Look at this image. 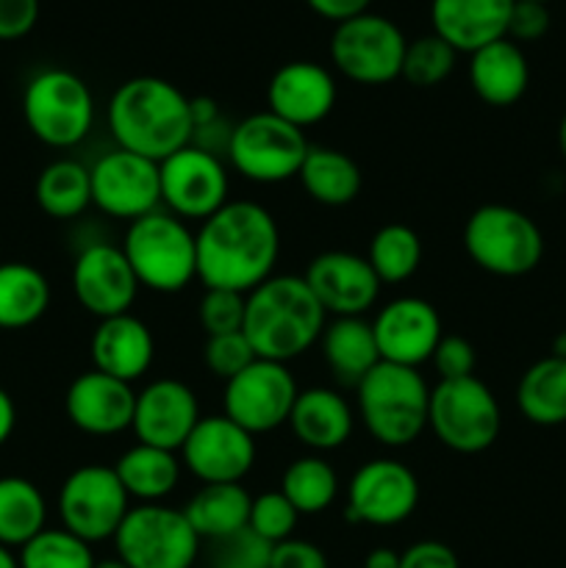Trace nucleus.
Wrapping results in <instances>:
<instances>
[{
	"mask_svg": "<svg viewBox=\"0 0 566 568\" xmlns=\"http://www.w3.org/2000/svg\"><path fill=\"white\" fill-rule=\"evenodd\" d=\"M131 510L114 466L87 464L72 471L59 491L61 527L87 544L109 541Z\"/></svg>",
	"mask_w": 566,
	"mask_h": 568,
	"instance_id": "f8f14e48",
	"label": "nucleus"
},
{
	"mask_svg": "<svg viewBox=\"0 0 566 568\" xmlns=\"http://www.w3.org/2000/svg\"><path fill=\"white\" fill-rule=\"evenodd\" d=\"M17 427V408H14V399L9 397L6 388H0V447L11 438Z\"/></svg>",
	"mask_w": 566,
	"mask_h": 568,
	"instance_id": "603ef678",
	"label": "nucleus"
},
{
	"mask_svg": "<svg viewBox=\"0 0 566 568\" xmlns=\"http://www.w3.org/2000/svg\"><path fill=\"white\" fill-rule=\"evenodd\" d=\"M139 288L142 286L117 244H87L72 264V294L81 308L98 320L128 314Z\"/></svg>",
	"mask_w": 566,
	"mask_h": 568,
	"instance_id": "a211bd4d",
	"label": "nucleus"
},
{
	"mask_svg": "<svg viewBox=\"0 0 566 568\" xmlns=\"http://www.w3.org/2000/svg\"><path fill=\"white\" fill-rule=\"evenodd\" d=\"M50 283L26 261L0 264V331H22L48 314Z\"/></svg>",
	"mask_w": 566,
	"mask_h": 568,
	"instance_id": "2f4dec72",
	"label": "nucleus"
},
{
	"mask_svg": "<svg viewBox=\"0 0 566 568\" xmlns=\"http://www.w3.org/2000/svg\"><path fill=\"white\" fill-rule=\"evenodd\" d=\"M94 568H128L122 564L120 558H111V560H100V564H94Z\"/></svg>",
	"mask_w": 566,
	"mask_h": 568,
	"instance_id": "13d9d810",
	"label": "nucleus"
},
{
	"mask_svg": "<svg viewBox=\"0 0 566 568\" xmlns=\"http://www.w3.org/2000/svg\"><path fill=\"white\" fill-rule=\"evenodd\" d=\"M272 547L275 544L255 536L250 527L233 536L211 541V566L216 568H270Z\"/></svg>",
	"mask_w": 566,
	"mask_h": 568,
	"instance_id": "a19ab883",
	"label": "nucleus"
},
{
	"mask_svg": "<svg viewBox=\"0 0 566 568\" xmlns=\"http://www.w3.org/2000/svg\"><path fill=\"white\" fill-rule=\"evenodd\" d=\"M366 261H370L372 272H375L383 286L405 283L408 277L416 275L422 264L420 233L411 225H403V222H388V225L377 227L375 236L370 239Z\"/></svg>",
	"mask_w": 566,
	"mask_h": 568,
	"instance_id": "c9c22d12",
	"label": "nucleus"
},
{
	"mask_svg": "<svg viewBox=\"0 0 566 568\" xmlns=\"http://www.w3.org/2000/svg\"><path fill=\"white\" fill-rule=\"evenodd\" d=\"M530 3H544V6H547V3H549V0H530Z\"/></svg>",
	"mask_w": 566,
	"mask_h": 568,
	"instance_id": "bf43d9fd",
	"label": "nucleus"
},
{
	"mask_svg": "<svg viewBox=\"0 0 566 568\" xmlns=\"http://www.w3.org/2000/svg\"><path fill=\"white\" fill-rule=\"evenodd\" d=\"M427 427L447 449L458 455H481L499 438L503 414L492 388L483 381H438L431 388Z\"/></svg>",
	"mask_w": 566,
	"mask_h": 568,
	"instance_id": "6e6552de",
	"label": "nucleus"
},
{
	"mask_svg": "<svg viewBox=\"0 0 566 568\" xmlns=\"http://www.w3.org/2000/svg\"><path fill=\"white\" fill-rule=\"evenodd\" d=\"M194 568H216V566H211V564H209V566H194Z\"/></svg>",
	"mask_w": 566,
	"mask_h": 568,
	"instance_id": "052dcab7",
	"label": "nucleus"
},
{
	"mask_svg": "<svg viewBox=\"0 0 566 568\" xmlns=\"http://www.w3.org/2000/svg\"><path fill=\"white\" fill-rule=\"evenodd\" d=\"M48 525V503L37 483L26 477H0V544L22 549Z\"/></svg>",
	"mask_w": 566,
	"mask_h": 568,
	"instance_id": "72a5a7b5",
	"label": "nucleus"
},
{
	"mask_svg": "<svg viewBox=\"0 0 566 568\" xmlns=\"http://www.w3.org/2000/svg\"><path fill=\"white\" fill-rule=\"evenodd\" d=\"M37 203L53 220H75L92 205L89 166L75 159H59L37 178Z\"/></svg>",
	"mask_w": 566,
	"mask_h": 568,
	"instance_id": "f704fd0d",
	"label": "nucleus"
},
{
	"mask_svg": "<svg viewBox=\"0 0 566 568\" xmlns=\"http://www.w3.org/2000/svg\"><path fill=\"white\" fill-rule=\"evenodd\" d=\"M286 425L292 427L294 438L305 449L322 455L333 453L350 442L355 419L342 394L325 386H314L297 394Z\"/></svg>",
	"mask_w": 566,
	"mask_h": 568,
	"instance_id": "a878e982",
	"label": "nucleus"
},
{
	"mask_svg": "<svg viewBox=\"0 0 566 568\" xmlns=\"http://www.w3.org/2000/svg\"><path fill=\"white\" fill-rule=\"evenodd\" d=\"M433 366L438 372V381H461V377L475 375L477 355L475 347L464 336H442L436 353H433Z\"/></svg>",
	"mask_w": 566,
	"mask_h": 568,
	"instance_id": "c03bdc74",
	"label": "nucleus"
},
{
	"mask_svg": "<svg viewBox=\"0 0 566 568\" xmlns=\"http://www.w3.org/2000/svg\"><path fill=\"white\" fill-rule=\"evenodd\" d=\"M303 277L316 303L331 316H364L377 303L383 288L366 255L347 253V250L320 253Z\"/></svg>",
	"mask_w": 566,
	"mask_h": 568,
	"instance_id": "aec40b11",
	"label": "nucleus"
},
{
	"mask_svg": "<svg viewBox=\"0 0 566 568\" xmlns=\"http://www.w3.org/2000/svg\"><path fill=\"white\" fill-rule=\"evenodd\" d=\"M297 519L300 514L281 491H266L261 497H253L247 527L255 536L264 538V541L281 544L286 538H294Z\"/></svg>",
	"mask_w": 566,
	"mask_h": 568,
	"instance_id": "ea45409f",
	"label": "nucleus"
},
{
	"mask_svg": "<svg viewBox=\"0 0 566 568\" xmlns=\"http://www.w3.org/2000/svg\"><path fill=\"white\" fill-rule=\"evenodd\" d=\"M120 247L139 286L155 294H178L198 277L192 227L164 209L128 222Z\"/></svg>",
	"mask_w": 566,
	"mask_h": 568,
	"instance_id": "39448f33",
	"label": "nucleus"
},
{
	"mask_svg": "<svg viewBox=\"0 0 566 568\" xmlns=\"http://www.w3.org/2000/svg\"><path fill=\"white\" fill-rule=\"evenodd\" d=\"M0 568H20V560H17V555L11 552L9 547H3V544H0Z\"/></svg>",
	"mask_w": 566,
	"mask_h": 568,
	"instance_id": "5fc2aeb1",
	"label": "nucleus"
},
{
	"mask_svg": "<svg viewBox=\"0 0 566 568\" xmlns=\"http://www.w3.org/2000/svg\"><path fill=\"white\" fill-rule=\"evenodd\" d=\"M117 558L128 568H194L200 538L186 514L164 503L137 505L128 510L120 530L111 538Z\"/></svg>",
	"mask_w": 566,
	"mask_h": 568,
	"instance_id": "1a4fd4ad",
	"label": "nucleus"
},
{
	"mask_svg": "<svg viewBox=\"0 0 566 568\" xmlns=\"http://www.w3.org/2000/svg\"><path fill=\"white\" fill-rule=\"evenodd\" d=\"M181 469L183 464L178 453L148 447V444H133L114 464V471L128 497L139 499L142 505L161 503V499L170 497L181 483Z\"/></svg>",
	"mask_w": 566,
	"mask_h": 568,
	"instance_id": "c85d7f7f",
	"label": "nucleus"
},
{
	"mask_svg": "<svg viewBox=\"0 0 566 568\" xmlns=\"http://www.w3.org/2000/svg\"><path fill=\"white\" fill-rule=\"evenodd\" d=\"M281 494L300 516H316L333 505L338 494V475L322 455H303L286 466Z\"/></svg>",
	"mask_w": 566,
	"mask_h": 568,
	"instance_id": "e433bc0d",
	"label": "nucleus"
},
{
	"mask_svg": "<svg viewBox=\"0 0 566 568\" xmlns=\"http://www.w3.org/2000/svg\"><path fill=\"white\" fill-rule=\"evenodd\" d=\"M400 568H461V564L447 544L416 541L400 552Z\"/></svg>",
	"mask_w": 566,
	"mask_h": 568,
	"instance_id": "09e8293b",
	"label": "nucleus"
},
{
	"mask_svg": "<svg viewBox=\"0 0 566 568\" xmlns=\"http://www.w3.org/2000/svg\"><path fill=\"white\" fill-rule=\"evenodd\" d=\"M198 281L205 288L250 294L272 277L281 255V231L270 211L253 200H228L200 222Z\"/></svg>",
	"mask_w": 566,
	"mask_h": 568,
	"instance_id": "f257e3e1",
	"label": "nucleus"
},
{
	"mask_svg": "<svg viewBox=\"0 0 566 568\" xmlns=\"http://www.w3.org/2000/svg\"><path fill=\"white\" fill-rule=\"evenodd\" d=\"M325 325V308L300 275L266 277L244 300L242 333L255 358L289 364L320 342Z\"/></svg>",
	"mask_w": 566,
	"mask_h": 568,
	"instance_id": "7ed1b4c3",
	"label": "nucleus"
},
{
	"mask_svg": "<svg viewBox=\"0 0 566 568\" xmlns=\"http://www.w3.org/2000/svg\"><path fill=\"white\" fill-rule=\"evenodd\" d=\"M181 464L203 486L242 483L255 464V436L220 416H200L181 447Z\"/></svg>",
	"mask_w": 566,
	"mask_h": 568,
	"instance_id": "f3484780",
	"label": "nucleus"
},
{
	"mask_svg": "<svg viewBox=\"0 0 566 568\" xmlns=\"http://www.w3.org/2000/svg\"><path fill=\"white\" fill-rule=\"evenodd\" d=\"M22 116L48 148H75L94 125V98L81 75L61 67L37 72L22 92Z\"/></svg>",
	"mask_w": 566,
	"mask_h": 568,
	"instance_id": "0eeeda50",
	"label": "nucleus"
},
{
	"mask_svg": "<svg viewBox=\"0 0 566 568\" xmlns=\"http://www.w3.org/2000/svg\"><path fill=\"white\" fill-rule=\"evenodd\" d=\"M464 250L472 264L488 275L522 277L542 264L544 236L525 211L488 203L466 220Z\"/></svg>",
	"mask_w": 566,
	"mask_h": 568,
	"instance_id": "423d86ee",
	"label": "nucleus"
},
{
	"mask_svg": "<svg viewBox=\"0 0 566 568\" xmlns=\"http://www.w3.org/2000/svg\"><path fill=\"white\" fill-rule=\"evenodd\" d=\"M137 392L131 383L89 369L70 383L64 397L67 419L87 436H120L131 430Z\"/></svg>",
	"mask_w": 566,
	"mask_h": 568,
	"instance_id": "4be33fe9",
	"label": "nucleus"
},
{
	"mask_svg": "<svg viewBox=\"0 0 566 568\" xmlns=\"http://www.w3.org/2000/svg\"><path fill=\"white\" fill-rule=\"evenodd\" d=\"M244 300L247 294L228 292V288H205L200 300V325L209 336L239 333L244 325Z\"/></svg>",
	"mask_w": 566,
	"mask_h": 568,
	"instance_id": "79ce46f5",
	"label": "nucleus"
},
{
	"mask_svg": "<svg viewBox=\"0 0 566 568\" xmlns=\"http://www.w3.org/2000/svg\"><path fill=\"white\" fill-rule=\"evenodd\" d=\"M420 505V480L394 458H375L358 466L347 488L344 519L353 525H403Z\"/></svg>",
	"mask_w": 566,
	"mask_h": 568,
	"instance_id": "2eb2a0df",
	"label": "nucleus"
},
{
	"mask_svg": "<svg viewBox=\"0 0 566 568\" xmlns=\"http://www.w3.org/2000/svg\"><path fill=\"white\" fill-rule=\"evenodd\" d=\"M553 355H555V358H564V361H566V331L560 333V336H555V342H553Z\"/></svg>",
	"mask_w": 566,
	"mask_h": 568,
	"instance_id": "6e6d98bb",
	"label": "nucleus"
},
{
	"mask_svg": "<svg viewBox=\"0 0 566 568\" xmlns=\"http://www.w3.org/2000/svg\"><path fill=\"white\" fill-rule=\"evenodd\" d=\"M297 181L303 183L305 194L314 203L327 205V209L350 205L364 186L358 164L336 148H309Z\"/></svg>",
	"mask_w": 566,
	"mask_h": 568,
	"instance_id": "7c9ffc66",
	"label": "nucleus"
},
{
	"mask_svg": "<svg viewBox=\"0 0 566 568\" xmlns=\"http://www.w3.org/2000/svg\"><path fill=\"white\" fill-rule=\"evenodd\" d=\"M161 205L178 220H209L228 203L231 181L220 155L186 144L159 164Z\"/></svg>",
	"mask_w": 566,
	"mask_h": 568,
	"instance_id": "4468645a",
	"label": "nucleus"
},
{
	"mask_svg": "<svg viewBox=\"0 0 566 568\" xmlns=\"http://www.w3.org/2000/svg\"><path fill=\"white\" fill-rule=\"evenodd\" d=\"M372 333L381 361L408 369L431 361L444 336L442 316L422 297H397L383 305L372 320Z\"/></svg>",
	"mask_w": 566,
	"mask_h": 568,
	"instance_id": "6ab92c4d",
	"label": "nucleus"
},
{
	"mask_svg": "<svg viewBox=\"0 0 566 568\" xmlns=\"http://www.w3.org/2000/svg\"><path fill=\"white\" fill-rule=\"evenodd\" d=\"M203 358L211 375L228 383L231 377H236L239 372L247 369V366L253 364L255 353L253 347H250L247 336L239 331V333H222V336H209V342H205V349H203Z\"/></svg>",
	"mask_w": 566,
	"mask_h": 568,
	"instance_id": "37998d69",
	"label": "nucleus"
},
{
	"mask_svg": "<svg viewBox=\"0 0 566 568\" xmlns=\"http://www.w3.org/2000/svg\"><path fill=\"white\" fill-rule=\"evenodd\" d=\"M305 3H309V9L314 11V14H320L322 20H331L338 26V22L366 14L372 0H305Z\"/></svg>",
	"mask_w": 566,
	"mask_h": 568,
	"instance_id": "8fccbe9b",
	"label": "nucleus"
},
{
	"mask_svg": "<svg viewBox=\"0 0 566 568\" xmlns=\"http://www.w3.org/2000/svg\"><path fill=\"white\" fill-rule=\"evenodd\" d=\"M336 105V78L316 61H289L266 87V111L289 125L305 128L325 120Z\"/></svg>",
	"mask_w": 566,
	"mask_h": 568,
	"instance_id": "5701e85b",
	"label": "nucleus"
},
{
	"mask_svg": "<svg viewBox=\"0 0 566 568\" xmlns=\"http://www.w3.org/2000/svg\"><path fill=\"white\" fill-rule=\"evenodd\" d=\"M309 148L305 131L289 125L272 111H259L233 125L225 155L244 181L272 186L300 175Z\"/></svg>",
	"mask_w": 566,
	"mask_h": 568,
	"instance_id": "9d476101",
	"label": "nucleus"
},
{
	"mask_svg": "<svg viewBox=\"0 0 566 568\" xmlns=\"http://www.w3.org/2000/svg\"><path fill=\"white\" fill-rule=\"evenodd\" d=\"M92 205L114 220H142L161 209L159 164L137 153L114 148L89 166Z\"/></svg>",
	"mask_w": 566,
	"mask_h": 568,
	"instance_id": "dca6fc26",
	"label": "nucleus"
},
{
	"mask_svg": "<svg viewBox=\"0 0 566 568\" xmlns=\"http://www.w3.org/2000/svg\"><path fill=\"white\" fill-rule=\"evenodd\" d=\"M405 44L408 39L388 17L366 11L338 22L331 37V61L353 83L383 87L403 72Z\"/></svg>",
	"mask_w": 566,
	"mask_h": 568,
	"instance_id": "9b49d317",
	"label": "nucleus"
},
{
	"mask_svg": "<svg viewBox=\"0 0 566 568\" xmlns=\"http://www.w3.org/2000/svg\"><path fill=\"white\" fill-rule=\"evenodd\" d=\"M455 59H458V50L453 44H447L436 33H425V37L405 44V59L400 78H405L411 87L420 89L438 87L455 70Z\"/></svg>",
	"mask_w": 566,
	"mask_h": 568,
	"instance_id": "58836bf2",
	"label": "nucleus"
},
{
	"mask_svg": "<svg viewBox=\"0 0 566 568\" xmlns=\"http://www.w3.org/2000/svg\"><path fill=\"white\" fill-rule=\"evenodd\" d=\"M300 388L286 364L255 358L225 383L222 414L250 436H264L286 425Z\"/></svg>",
	"mask_w": 566,
	"mask_h": 568,
	"instance_id": "ddd939ff",
	"label": "nucleus"
},
{
	"mask_svg": "<svg viewBox=\"0 0 566 568\" xmlns=\"http://www.w3.org/2000/svg\"><path fill=\"white\" fill-rule=\"evenodd\" d=\"M516 0H431V26L436 37L458 53H475L508 37Z\"/></svg>",
	"mask_w": 566,
	"mask_h": 568,
	"instance_id": "b1692460",
	"label": "nucleus"
},
{
	"mask_svg": "<svg viewBox=\"0 0 566 568\" xmlns=\"http://www.w3.org/2000/svg\"><path fill=\"white\" fill-rule=\"evenodd\" d=\"M39 20V0H0V42L28 37Z\"/></svg>",
	"mask_w": 566,
	"mask_h": 568,
	"instance_id": "49530a36",
	"label": "nucleus"
},
{
	"mask_svg": "<svg viewBox=\"0 0 566 568\" xmlns=\"http://www.w3.org/2000/svg\"><path fill=\"white\" fill-rule=\"evenodd\" d=\"M355 392L361 422L383 447H408L427 430L431 386L416 369L381 361L361 377Z\"/></svg>",
	"mask_w": 566,
	"mask_h": 568,
	"instance_id": "20e7f679",
	"label": "nucleus"
},
{
	"mask_svg": "<svg viewBox=\"0 0 566 568\" xmlns=\"http://www.w3.org/2000/svg\"><path fill=\"white\" fill-rule=\"evenodd\" d=\"M175 83L137 75L120 83L109 100V131L117 148L161 164L192 144V105Z\"/></svg>",
	"mask_w": 566,
	"mask_h": 568,
	"instance_id": "f03ea898",
	"label": "nucleus"
},
{
	"mask_svg": "<svg viewBox=\"0 0 566 568\" xmlns=\"http://www.w3.org/2000/svg\"><path fill=\"white\" fill-rule=\"evenodd\" d=\"M549 31V9L544 3H530V0H516L508 20L511 42H538Z\"/></svg>",
	"mask_w": 566,
	"mask_h": 568,
	"instance_id": "a18cd8bd",
	"label": "nucleus"
},
{
	"mask_svg": "<svg viewBox=\"0 0 566 568\" xmlns=\"http://www.w3.org/2000/svg\"><path fill=\"white\" fill-rule=\"evenodd\" d=\"M200 422L198 394L183 381L161 377L137 394L133 405V436L148 447L181 453L183 442Z\"/></svg>",
	"mask_w": 566,
	"mask_h": 568,
	"instance_id": "412c9836",
	"label": "nucleus"
},
{
	"mask_svg": "<svg viewBox=\"0 0 566 568\" xmlns=\"http://www.w3.org/2000/svg\"><path fill=\"white\" fill-rule=\"evenodd\" d=\"M155 358V342L150 327L131 311L100 320L92 333L94 369L117 381L133 383L148 375Z\"/></svg>",
	"mask_w": 566,
	"mask_h": 568,
	"instance_id": "393cba45",
	"label": "nucleus"
},
{
	"mask_svg": "<svg viewBox=\"0 0 566 568\" xmlns=\"http://www.w3.org/2000/svg\"><path fill=\"white\" fill-rule=\"evenodd\" d=\"M250 505H253V497L244 491L242 483H216V486L200 488L186 503L183 514L200 541L211 544L244 530L250 519Z\"/></svg>",
	"mask_w": 566,
	"mask_h": 568,
	"instance_id": "c756f323",
	"label": "nucleus"
},
{
	"mask_svg": "<svg viewBox=\"0 0 566 568\" xmlns=\"http://www.w3.org/2000/svg\"><path fill=\"white\" fill-rule=\"evenodd\" d=\"M189 105H192L194 131H200V128H205V125H211V122L220 120V105H216V100L205 98V94L192 98L189 100Z\"/></svg>",
	"mask_w": 566,
	"mask_h": 568,
	"instance_id": "3c124183",
	"label": "nucleus"
},
{
	"mask_svg": "<svg viewBox=\"0 0 566 568\" xmlns=\"http://www.w3.org/2000/svg\"><path fill=\"white\" fill-rule=\"evenodd\" d=\"M20 568H94L92 544L81 541L64 527L48 530L44 527L39 536H33L17 555Z\"/></svg>",
	"mask_w": 566,
	"mask_h": 568,
	"instance_id": "4c0bfd02",
	"label": "nucleus"
},
{
	"mask_svg": "<svg viewBox=\"0 0 566 568\" xmlns=\"http://www.w3.org/2000/svg\"><path fill=\"white\" fill-rule=\"evenodd\" d=\"M516 405L533 425H566V361L547 355L525 369L516 386Z\"/></svg>",
	"mask_w": 566,
	"mask_h": 568,
	"instance_id": "473e14b6",
	"label": "nucleus"
},
{
	"mask_svg": "<svg viewBox=\"0 0 566 568\" xmlns=\"http://www.w3.org/2000/svg\"><path fill=\"white\" fill-rule=\"evenodd\" d=\"M270 568H331L325 552L303 538H286L272 547Z\"/></svg>",
	"mask_w": 566,
	"mask_h": 568,
	"instance_id": "de8ad7c7",
	"label": "nucleus"
},
{
	"mask_svg": "<svg viewBox=\"0 0 566 568\" xmlns=\"http://www.w3.org/2000/svg\"><path fill=\"white\" fill-rule=\"evenodd\" d=\"M527 83L530 67L519 44L508 37L469 53V87L483 103L497 109L514 105L527 92Z\"/></svg>",
	"mask_w": 566,
	"mask_h": 568,
	"instance_id": "bb28decb",
	"label": "nucleus"
},
{
	"mask_svg": "<svg viewBox=\"0 0 566 568\" xmlns=\"http://www.w3.org/2000/svg\"><path fill=\"white\" fill-rule=\"evenodd\" d=\"M364 568H400V552L388 547H377L366 552Z\"/></svg>",
	"mask_w": 566,
	"mask_h": 568,
	"instance_id": "864d4df0",
	"label": "nucleus"
},
{
	"mask_svg": "<svg viewBox=\"0 0 566 568\" xmlns=\"http://www.w3.org/2000/svg\"><path fill=\"white\" fill-rule=\"evenodd\" d=\"M558 148H560V155H564V161H566V114L558 125Z\"/></svg>",
	"mask_w": 566,
	"mask_h": 568,
	"instance_id": "4d7b16f0",
	"label": "nucleus"
},
{
	"mask_svg": "<svg viewBox=\"0 0 566 568\" xmlns=\"http://www.w3.org/2000/svg\"><path fill=\"white\" fill-rule=\"evenodd\" d=\"M320 349L336 381L358 386L361 377L381 364L372 322L364 316H333L320 336Z\"/></svg>",
	"mask_w": 566,
	"mask_h": 568,
	"instance_id": "cd10ccee",
	"label": "nucleus"
}]
</instances>
